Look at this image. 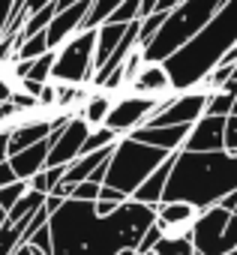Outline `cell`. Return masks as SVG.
<instances>
[{
  "mask_svg": "<svg viewBox=\"0 0 237 255\" xmlns=\"http://www.w3.org/2000/svg\"><path fill=\"white\" fill-rule=\"evenodd\" d=\"M234 45H237V0H228V3L204 24L201 33H195L168 60H162L168 75H171L174 93L198 87Z\"/></svg>",
  "mask_w": 237,
  "mask_h": 255,
  "instance_id": "obj_3",
  "label": "cell"
},
{
  "mask_svg": "<svg viewBox=\"0 0 237 255\" xmlns=\"http://www.w3.org/2000/svg\"><path fill=\"white\" fill-rule=\"evenodd\" d=\"M12 90H15V84H12L3 72H0V102H9V99H12Z\"/></svg>",
  "mask_w": 237,
  "mask_h": 255,
  "instance_id": "obj_39",
  "label": "cell"
},
{
  "mask_svg": "<svg viewBox=\"0 0 237 255\" xmlns=\"http://www.w3.org/2000/svg\"><path fill=\"white\" fill-rule=\"evenodd\" d=\"M219 204H222L225 210H231V213L237 216V189H234V192H228V195H225V198H222Z\"/></svg>",
  "mask_w": 237,
  "mask_h": 255,
  "instance_id": "obj_42",
  "label": "cell"
},
{
  "mask_svg": "<svg viewBox=\"0 0 237 255\" xmlns=\"http://www.w3.org/2000/svg\"><path fill=\"white\" fill-rule=\"evenodd\" d=\"M228 3V0H180V3L165 15L162 27L156 30V36L150 39L144 51L147 63H162L168 60L174 51H180L195 33L204 30V24Z\"/></svg>",
  "mask_w": 237,
  "mask_h": 255,
  "instance_id": "obj_4",
  "label": "cell"
},
{
  "mask_svg": "<svg viewBox=\"0 0 237 255\" xmlns=\"http://www.w3.org/2000/svg\"><path fill=\"white\" fill-rule=\"evenodd\" d=\"M99 189H102V183L84 180V183H78V186L72 189V195H69V198H75V201H96V198H99Z\"/></svg>",
  "mask_w": 237,
  "mask_h": 255,
  "instance_id": "obj_33",
  "label": "cell"
},
{
  "mask_svg": "<svg viewBox=\"0 0 237 255\" xmlns=\"http://www.w3.org/2000/svg\"><path fill=\"white\" fill-rule=\"evenodd\" d=\"M93 57H96V30H81L57 48L51 81L54 84H90L93 81Z\"/></svg>",
  "mask_w": 237,
  "mask_h": 255,
  "instance_id": "obj_6",
  "label": "cell"
},
{
  "mask_svg": "<svg viewBox=\"0 0 237 255\" xmlns=\"http://www.w3.org/2000/svg\"><path fill=\"white\" fill-rule=\"evenodd\" d=\"M48 3H54V0H27V3H24V12H21V24H24L27 15H33L36 9H42V6H48Z\"/></svg>",
  "mask_w": 237,
  "mask_h": 255,
  "instance_id": "obj_40",
  "label": "cell"
},
{
  "mask_svg": "<svg viewBox=\"0 0 237 255\" xmlns=\"http://www.w3.org/2000/svg\"><path fill=\"white\" fill-rule=\"evenodd\" d=\"M63 174H66V165H51V168L39 171L36 177H30L27 183H30V189H36V192H42V195H51V192L57 189V183L63 180Z\"/></svg>",
  "mask_w": 237,
  "mask_h": 255,
  "instance_id": "obj_24",
  "label": "cell"
},
{
  "mask_svg": "<svg viewBox=\"0 0 237 255\" xmlns=\"http://www.w3.org/2000/svg\"><path fill=\"white\" fill-rule=\"evenodd\" d=\"M150 255H153V252H150Z\"/></svg>",
  "mask_w": 237,
  "mask_h": 255,
  "instance_id": "obj_54",
  "label": "cell"
},
{
  "mask_svg": "<svg viewBox=\"0 0 237 255\" xmlns=\"http://www.w3.org/2000/svg\"><path fill=\"white\" fill-rule=\"evenodd\" d=\"M231 114H237V99H234V111H231Z\"/></svg>",
  "mask_w": 237,
  "mask_h": 255,
  "instance_id": "obj_51",
  "label": "cell"
},
{
  "mask_svg": "<svg viewBox=\"0 0 237 255\" xmlns=\"http://www.w3.org/2000/svg\"><path fill=\"white\" fill-rule=\"evenodd\" d=\"M132 93H141V96H171L174 93V84H171V75L165 69V63H144L141 72L135 75V81L129 84Z\"/></svg>",
  "mask_w": 237,
  "mask_h": 255,
  "instance_id": "obj_15",
  "label": "cell"
},
{
  "mask_svg": "<svg viewBox=\"0 0 237 255\" xmlns=\"http://www.w3.org/2000/svg\"><path fill=\"white\" fill-rule=\"evenodd\" d=\"M3 222H6V207H0V228H3Z\"/></svg>",
  "mask_w": 237,
  "mask_h": 255,
  "instance_id": "obj_48",
  "label": "cell"
},
{
  "mask_svg": "<svg viewBox=\"0 0 237 255\" xmlns=\"http://www.w3.org/2000/svg\"><path fill=\"white\" fill-rule=\"evenodd\" d=\"M54 57H57V51H45L42 57L30 60V69H27L24 78L39 81V84H48V81H51V69H54Z\"/></svg>",
  "mask_w": 237,
  "mask_h": 255,
  "instance_id": "obj_27",
  "label": "cell"
},
{
  "mask_svg": "<svg viewBox=\"0 0 237 255\" xmlns=\"http://www.w3.org/2000/svg\"><path fill=\"white\" fill-rule=\"evenodd\" d=\"M168 96H141V93H126V96H117L111 105V114L105 120V126H111L114 132H120L123 138L129 132H135L138 126L150 123V117L159 114V108L165 105Z\"/></svg>",
  "mask_w": 237,
  "mask_h": 255,
  "instance_id": "obj_8",
  "label": "cell"
},
{
  "mask_svg": "<svg viewBox=\"0 0 237 255\" xmlns=\"http://www.w3.org/2000/svg\"><path fill=\"white\" fill-rule=\"evenodd\" d=\"M225 120L228 117H216V114H204L192 123V129L186 135L183 150H195V153H213V150H225Z\"/></svg>",
  "mask_w": 237,
  "mask_h": 255,
  "instance_id": "obj_12",
  "label": "cell"
},
{
  "mask_svg": "<svg viewBox=\"0 0 237 255\" xmlns=\"http://www.w3.org/2000/svg\"><path fill=\"white\" fill-rule=\"evenodd\" d=\"M117 96H111V90H99V93H90L87 102L78 108V114L90 123V129H96V126H105L108 114H111V105H114Z\"/></svg>",
  "mask_w": 237,
  "mask_h": 255,
  "instance_id": "obj_19",
  "label": "cell"
},
{
  "mask_svg": "<svg viewBox=\"0 0 237 255\" xmlns=\"http://www.w3.org/2000/svg\"><path fill=\"white\" fill-rule=\"evenodd\" d=\"M177 3H180V0H159V6H156V9H159V12H171Z\"/></svg>",
  "mask_w": 237,
  "mask_h": 255,
  "instance_id": "obj_46",
  "label": "cell"
},
{
  "mask_svg": "<svg viewBox=\"0 0 237 255\" xmlns=\"http://www.w3.org/2000/svg\"><path fill=\"white\" fill-rule=\"evenodd\" d=\"M132 24V21H129ZM129 24H114V21H105V24H99L96 27V57H93V66L96 69H102L105 63H108V57L117 51V45L123 42V36H126V30H129ZM96 75V72H93Z\"/></svg>",
  "mask_w": 237,
  "mask_h": 255,
  "instance_id": "obj_18",
  "label": "cell"
},
{
  "mask_svg": "<svg viewBox=\"0 0 237 255\" xmlns=\"http://www.w3.org/2000/svg\"><path fill=\"white\" fill-rule=\"evenodd\" d=\"M45 198L48 195H42V192H36V189H27L21 198H18V204L6 213V219L9 222H21V219H33L42 207H45Z\"/></svg>",
  "mask_w": 237,
  "mask_h": 255,
  "instance_id": "obj_21",
  "label": "cell"
},
{
  "mask_svg": "<svg viewBox=\"0 0 237 255\" xmlns=\"http://www.w3.org/2000/svg\"><path fill=\"white\" fill-rule=\"evenodd\" d=\"M234 189H237V153L231 150H213V153L177 150L162 201H186L198 207L201 213L219 204Z\"/></svg>",
  "mask_w": 237,
  "mask_h": 255,
  "instance_id": "obj_2",
  "label": "cell"
},
{
  "mask_svg": "<svg viewBox=\"0 0 237 255\" xmlns=\"http://www.w3.org/2000/svg\"><path fill=\"white\" fill-rule=\"evenodd\" d=\"M225 150L237 153V114H228L225 120Z\"/></svg>",
  "mask_w": 237,
  "mask_h": 255,
  "instance_id": "obj_35",
  "label": "cell"
},
{
  "mask_svg": "<svg viewBox=\"0 0 237 255\" xmlns=\"http://www.w3.org/2000/svg\"><path fill=\"white\" fill-rule=\"evenodd\" d=\"M168 159L165 150L159 147H150V144H141L135 138H120L111 150V159H108V177H105V186H114L126 192L129 198L135 195V189Z\"/></svg>",
  "mask_w": 237,
  "mask_h": 255,
  "instance_id": "obj_5",
  "label": "cell"
},
{
  "mask_svg": "<svg viewBox=\"0 0 237 255\" xmlns=\"http://www.w3.org/2000/svg\"><path fill=\"white\" fill-rule=\"evenodd\" d=\"M165 15L168 12H150L147 18H141V27H138V48H147L150 45V39L156 36V30L162 27V21H165Z\"/></svg>",
  "mask_w": 237,
  "mask_h": 255,
  "instance_id": "obj_28",
  "label": "cell"
},
{
  "mask_svg": "<svg viewBox=\"0 0 237 255\" xmlns=\"http://www.w3.org/2000/svg\"><path fill=\"white\" fill-rule=\"evenodd\" d=\"M126 204V201H123ZM120 204H114V201H105V198H99V201H93V210H96V216H111Z\"/></svg>",
  "mask_w": 237,
  "mask_h": 255,
  "instance_id": "obj_38",
  "label": "cell"
},
{
  "mask_svg": "<svg viewBox=\"0 0 237 255\" xmlns=\"http://www.w3.org/2000/svg\"><path fill=\"white\" fill-rule=\"evenodd\" d=\"M234 99H237V81H225L222 87L210 90L207 96V111L204 114H216V117H228L234 111Z\"/></svg>",
  "mask_w": 237,
  "mask_h": 255,
  "instance_id": "obj_20",
  "label": "cell"
},
{
  "mask_svg": "<svg viewBox=\"0 0 237 255\" xmlns=\"http://www.w3.org/2000/svg\"><path fill=\"white\" fill-rule=\"evenodd\" d=\"M45 51H51V48H48L45 30H42V33H33V36L21 39L18 48H15V57H18V60H36V57H42Z\"/></svg>",
  "mask_w": 237,
  "mask_h": 255,
  "instance_id": "obj_25",
  "label": "cell"
},
{
  "mask_svg": "<svg viewBox=\"0 0 237 255\" xmlns=\"http://www.w3.org/2000/svg\"><path fill=\"white\" fill-rule=\"evenodd\" d=\"M138 18H141V0H123V3L108 15V21H114V24H129V21H138Z\"/></svg>",
  "mask_w": 237,
  "mask_h": 255,
  "instance_id": "obj_29",
  "label": "cell"
},
{
  "mask_svg": "<svg viewBox=\"0 0 237 255\" xmlns=\"http://www.w3.org/2000/svg\"><path fill=\"white\" fill-rule=\"evenodd\" d=\"M9 159V129L6 126H0V162Z\"/></svg>",
  "mask_w": 237,
  "mask_h": 255,
  "instance_id": "obj_41",
  "label": "cell"
},
{
  "mask_svg": "<svg viewBox=\"0 0 237 255\" xmlns=\"http://www.w3.org/2000/svg\"><path fill=\"white\" fill-rule=\"evenodd\" d=\"M198 219V207L186 201H159L156 204V222L165 234H192V225Z\"/></svg>",
  "mask_w": 237,
  "mask_h": 255,
  "instance_id": "obj_14",
  "label": "cell"
},
{
  "mask_svg": "<svg viewBox=\"0 0 237 255\" xmlns=\"http://www.w3.org/2000/svg\"><path fill=\"white\" fill-rule=\"evenodd\" d=\"M156 222L153 204L126 201L111 216H96L93 201L66 198L57 213H51V255H117L120 249H135L147 228Z\"/></svg>",
  "mask_w": 237,
  "mask_h": 255,
  "instance_id": "obj_1",
  "label": "cell"
},
{
  "mask_svg": "<svg viewBox=\"0 0 237 255\" xmlns=\"http://www.w3.org/2000/svg\"><path fill=\"white\" fill-rule=\"evenodd\" d=\"M0 105H3V102H0Z\"/></svg>",
  "mask_w": 237,
  "mask_h": 255,
  "instance_id": "obj_53",
  "label": "cell"
},
{
  "mask_svg": "<svg viewBox=\"0 0 237 255\" xmlns=\"http://www.w3.org/2000/svg\"><path fill=\"white\" fill-rule=\"evenodd\" d=\"M9 102H12V105L21 111V114H24L27 108H30V111H42V108H39V99H36L33 93L21 90V87H15V90H12V99H9Z\"/></svg>",
  "mask_w": 237,
  "mask_h": 255,
  "instance_id": "obj_32",
  "label": "cell"
},
{
  "mask_svg": "<svg viewBox=\"0 0 237 255\" xmlns=\"http://www.w3.org/2000/svg\"><path fill=\"white\" fill-rule=\"evenodd\" d=\"M15 180H18V174H15V168H12V162H9V159L0 162V189L9 186V183H15Z\"/></svg>",
  "mask_w": 237,
  "mask_h": 255,
  "instance_id": "obj_37",
  "label": "cell"
},
{
  "mask_svg": "<svg viewBox=\"0 0 237 255\" xmlns=\"http://www.w3.org/2000/svg\"><path fill=\"white\" fill-rule=\"evenodd\" d=\"M123 135L120 132H114L111 126H96V129H90V135H87V141H84V150H81V156L84 153H93V150H105V147H114L117 141H120Z\"/></svg>",
  "mask_w": 237,
  "mask_h": 255,
  "instance_id": "obj_23",
  "label": "cell"
},
{
  "mask_svg": "<svg viewBox=\"0 0 237 255\" xmlns=\"http://www.w3.org/2000/svg\"><path fill=\"white\" fill-rule=\"evenodd\" d=\"M156 6H159V0H141V18H147L150 12H156Z\"/></svg>",
  "mask_w": 237,
  "mask_h": 255,
  "instance_id": "obj_44",
  "label": "cell"
},
{
  "mask_svg": "<svg viewBox=\"0 0 237 255\" xmlns=\"http://www.w3.org/2000/svg\"><path fill=\"white\" fill-rule=\"evenodd\" d=\"M15 3L18 0H0V39H3L6 30H9V21L15 15Z\"/></svg>",
  "mask_w": 237,
  "mask_h": 255,
  "instance_id": "obj_34",
  "label": "cell"
},
{
  "mask_svg": "<svg viewBox=\"0 0 237 255\" xmlns=\"http://www.w3.org/2000/svg\"><path fill=\"white\" fill-rule=\"evenodd\" d=\"M87 135H90V123L81 114H69L57 129L48 135V144H51V150H48V168L51 165H69V162H75L81 156V150H84Z\"/></svg>",
  "mask_w": 237,
  "mask_h": 255,
  "instance_id": "obj_10",
  "label": "cell"
},
{
  "mask_svg": "<svg viewBox=\"0 0 237 255\" xmlns=\"http://www.w3.org/2000/svg\"><path fill=\"white\" fill-rule=\"evenodd\" d=\"M231 81H237V66H234V72H231Z\"/></svg>",
  "mask_w": 237,
  "mask_h": 255,
  "instance_id": "obj_50",
  "label": "cell"
},
{
  "mask_svg": "<svg viewBox=\"0 0 237 255\" xmlns=\"http://www.w3.org/2000/svg\"><path fill=\"white\" fill-rule=\"evenodd\" d=\"M105 177H108V162H102V165L90 174V180H93V183H105Z\"/></svg>",
  "mask_w": 237,
  "mask_h": 255,
  "instance_id": "obj_43",
  "label": "cell"
},
{
  "mask_svg": "<svg viewBox=\"0 0 237 255\" xmlns=\"http://www.w3.org/2000/svg\"><path fill=\"white\" fill-rule=\"evenodd\" d=\"M219 63H225V66H237V45H234V48H231V51H228Z\"/></svg>",
  "mask_w": 237,
  "mask_h": 255,
  "instance_id": "obj_45",
  "label": "cell"
},
{
  "mask_svg": "<svg viewBox=\"0 0 237 255\" xmlns=\"http://www.w3.org/2000/svg\"><path fill=\"white\" fill-rule=\"evenodd\" d=\"M123 0H93V6H90V15L84 18V30H96L102 21H108V15L120 6Z\"/></svg>",
  "mask_w": 237,
  "mask_h": 255,
  "instance_id": "obj_26",
  "label": "cell"
},
{
  "mask_svg": "<svg viewBox=\"0 0 237 255\" xmlns=\"http://www.w3.org/2000/svg\"><path fill=\"white\" fill-rule=\"evenodd\" d=\"M117 255H138V252H135V249H120Z\"/></svg>",
  "mask_w": 237,
  "mask_h": 255,
  "instance_id": "obj_49",
  "label": "cell"
},
{
  "mask_svg": "<svg viewBox=\"0 0 237 255\" xmlns=\"http://www.w3.org/2000/svg\"><path fill=\"white\" fill-rule=\"evenodd\" d=\"M162 234H165V231H162V225H159V222H153V225L147 228V234L141 237V243L135 246V252H138V255H150V252L156 249V243L162 240Z\"/></svg>",
  "mask_w": 237,
  "mask_h": 255,
  "instance_id": "obj_31",
  "label": "cell"
},
{
  "mask_svg": "<svg viewBox=\"0 0 237 255\" xmlns=\"http://www.w3.org/2000/svg\"><path fill=\"white\" fill-rule=\"evenodd\" d=\"M99 198H105V201H114V204H123V201H129V195H126V192L114 189V186H105V183H102V189H99ZM99 198H96V201H99Z\"/></svg>",
  "mask_w": 237,
  "mask_h": 255,
  "instance_id": "obj_36",
  "label": "cell"
},
{
  "mask_svg": "<svg viewBox=\"0 0 237 255\" xmlns=\"http://www.w3.org/2000/svg\"><path fill=\"white\" fill-rule=\"evenodd\" d=\"M48 150H51V144H48V138H45V141H39V144H33V147H24V150L12 153L9 162H12L18 180H30V177H36L39 171H45V168H48Z\"/></svg>",
  "mask_w": 237,
  "mask_h": 255,
  "instance_id": "obj_16",
  "label": "cell"
},
{
  "mask_svg": "<svg viewBox=\"0 0 237 255\" xmlns=\"http://www.w3.org/2000/svg\"><path fill=\"white\" fill-rule=\"evenodd\" d=\"M207 96H210V90H204V87L171 93L165 99V105L159 108V114L150 117V126H192L198 117H204Z\"/></svg>",
  "mask_w": 237,
  "mask_h": 255,
  "instance_id": "obj_9",
  "label": "cell"
},
{
  "mask_svg": "<svg viewBox=\"0 0 237 255\" xmlns=\"http://www.w3.org/2000/svg\"><path fill=\"white\" fill-rule=\"evenodd\" d=\"M72 3H81V0H54V6H57V12H60V9H66V6H72Z\"/></svg>",
  "mask_w": 237,
  "mask_h": 255,
  "instance_id": "obj_47",
  "label": "cell"
},
{
  "mask_svg": "<svg viewBox=\"0 0 237 255\" xmlns=\"http://www.w3.org/2000/svg\"><path fill=\"white\" fill-rule=\"evenodd\" d=\"M27 222L30 219H21V222H3L0 228V255H15L21 246H24V231H27Z\"/></svg>",
  "mask_w": 237,
  "mask_h": 255,
  "instance_id": "obj_22",
  "label": "cell"
},
{
  "mask_svg": "<svg viewBox=\"0 0 237 255\" xmlns=\"http://www.w3.org/2000/svg\"><path fill=\"white\" fill-rule=\"evenodd\" d=\"M189 129L192 126H150V123H144L135 132H129V138H135L141 144H150V147H159L165 153H177V150H183Z\"/></svg>",
  "mask_w": 237,
  "mask_h": 255,
  "instance_id": "obj_13",
  "label": "cell"
},
{
  "mask_svg": "<svg viewBox=\"0 0 237 255\" xmlns=\"http://www.w3.org/2000/svg\"><path fill=\"white\" fill-rule=\"evenodd\" d=\"M228 255H237V249H231V252H228Z\"/></svg>",
  "mask_w": 237,
  "mask_h": 255,
  "instance_id": "obj_52",
  "label": "cell"
},
{
  "mask_svg": "<svg viewBox=\"0 0 237 255\" xmlns=\"http://www.w3.org/2000/svg\"><path fill=\"white\" fill-rule=\"evenodd\" d=\"M27 189H30V183H27V180H15V183L3 186V189H0V207H6V213H9Z\"/></svg>",
  "mask_w": 237,
  "mask_h": 255,
  "instance_id": "obj_30",
  "label": "cell"
},
{
  "mask_svg": "<svg viewBox=\"0 0 237 255\" xmlns=\"http://www.w3.org/2000/svg\"><path fill=\"white\" fill-rule=\"evenodd\" d=\"M171 168H174V153H168V159L135 189V195H132V201H138V204H159L162 201V195H165V186H168V177H171Z\"/></svg>",
  "mask_w": 237,
  "mask_h": 255,
  "instance_id": "obj_17",
  "label": "cell"
},
{
  "mask_svg": "<svg viewBox=\"0 0 237 255\" xmlns=\"http://www.w3.org/2000/svg\"><path fill=\"white\" fill-rule=\"evenodd\" d=\"M192 243L201 255H228L237 249V216L222 204L201 210L192 225Z\"/></svg>",
  "mask_w": 237,
  "mask_h": 255,
  "instance_id": "obj_7",
  "label": "cell"
},
{
  "mask_svg": "<svg viewBox=\"0 0 237 255\" xmlns=\"http://www.w3.org/2000/svg\"><path fill=\"white\" fill-rule=\"evenodd\" d=\"M90 6H93V0H81V3H72L51 18V24L45 27V39H48L51 51H57L66 39H72L75 33L84 30V18L90 15Z\"/></svg>",
  "mask_w": 237,
  "mask_h": 255,
  "instance_id": "obj_11",
  "label": "cell"
}]
</instances>
